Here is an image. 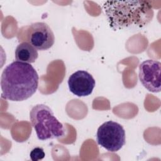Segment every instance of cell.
Here are the masks:
<instances>
[{
	"mask_svg": "<svg viewBox=\"0 0 161 161\" xmlns=\"http://www.w3.org/2000/svg\"><path fill=\"white\" fill-rule=\"evenodd\" d=\"M38 80V75L30 64L14 61L1 74L2 97L12 101H25L35 93Z\"/></svg>",
	"mask_w": 161,
	"mask_h": 161,
	"instance_id": "1",
	"label": "cell"
},
{
	"mask_svg": "<svg viewBox=\"0 0 161 161\" xmlns=\"http://www.w3.org/2000/svg\"><path fill=\"white\" fill-rule=\"evenodd\" d=\"M103 9L110 27L122 30L135 25L142 27L153 17V7L147 1H106Z\"/></svg>",
	"mask_w": 161,
	"mask_h": 161,
	"instance_id": "2",
	"label": "cell"
},
{
	"mask_svg": "<svg viewBox=\"0 0 161 161\" xmlns=\"http://www.w3.org/2000/svg\"><path fill=\"white\" fill-rule=\"evenodd\" d=\"M30 119L40 140L58 138L65 135L64 125L55 118L52 110L45 104L34 106L30 112Z\"/></svg>",
	"mask_w": 161,
	"mask_h": 161,
	"instance_id": "3",
	"label": "cell"
},
{
	"mask_svg": "<svg viewBox=\"0 0 161 161\" xmlns=\"http://www.w3.org/2000/svg\"><path fill=\"white\" fill-rule=\"evenodd\" d=\"M96 140L98 145L109 152L119 150L126 143L125 131L118 123L108 121L97 129Z\"/></svg>",
	"mask_w": 161,
	"mask_h": 161,
	"instance_id": "4",
	"label": "cell"
},
{
	"mask_svg": "<svg viewBox=\"0 0 161 161\" xmlns=\"http://www.w3.org/2000/svg\"><path fill=\"white\" fill-rule=\"evenodd\" d=\"M27 40L38 50H47L55 42V36L50 27L45 23L36 22L27 30Z\"/></svg>",
	"mask_w": 161,
	"mask_h": 161,
	"instance_id": "5",
	"label": "cell"
},
{
	"mask_svg": "<svg viewBox=\"0 0 161 161\" xmlns=\"http://www.w3.org/2000/svg\"><path fill=\"white\" fill-rule=\"evenodd\" d=\"M161 64L159 61L148 59L139 65L138 77L142 84L150 92L160 91Z\"/></svg>",
	"mask_w": 161,
	"mask_h": 161,
	"instance_id": "6",
	"label": "cell"
},
{
	"mask_svg": "<svg viewBox=\"0 0 161 161\" xmlns=\"http://www.w3.org/2000/svg\"><path fill=\"white\" fill-rule=\"evenodd\" d=\"M96 86V81L88 72L80 70L75 72L69 77L68 86L70 91L78 97L90 95Z\"/></svg>",
	"mask_w": 161,
	"mask_h": 161,
	"instance_id": "7",
	"label": "cell"
},
{
	"mask_svg": "<svg viewBox=\"0 0 161 161\" xmlns=\"http://www.w3.org/2000/svg\"><path fill=\"white\" fill-rule=\"evenodd\" d=\"M16 61L31 64L34 63L38 57L37 50L27 42L20 43L14 52Z\"/></svg>",
	"mask_w": 161,
	"mask_h": 161,
	"instance_id": "8",
	"label": "cell"
},
{
	"mask_svg": "<svg viewBox=\"0 0 161 161\" xmlns=\"http://www.w3.org/2000/svg\"><path fill=\"white\" fill-rule=\"evenodd\" d=\"M45 156L44 150L41 147L34 148L30 153V157L32 161H38L43 159Z\"/></svg>",
	"mask_w": 161,
	"mask_h": 161,
	"instance_id": "9",
	"label": "cell"
}]
</instances>
